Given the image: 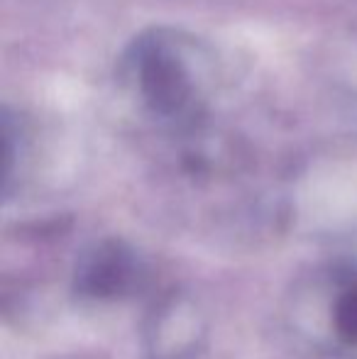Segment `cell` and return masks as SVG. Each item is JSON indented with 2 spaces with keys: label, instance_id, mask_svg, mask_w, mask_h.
<instances>
[{
  "label": "cell",
  "instance_id": "1",
  "mask_svg": "<svg viewBox=\"0 0 357 359\" xmlns=\"http://www.w3.org/2000/svg\"><path fill=\"white\" fill-rule=\"evenodd\" d=\"M133 257L125 247L108 245L100 247L81 269L79 284L88 296L95 298H110L118 296L128 288L133 279Z\"/></svg>",
  "mask_w": 357,
  "mask_h": 359
},
{
  "label": "cell",
  "instance_id": "2",
  "mask_svg": "<svg viewBox=\"0 0 357 359\" xmlns=\"http://www.w3.org/2000/svg\"><path fill=\"white\" fill-rule=\"evenodd\" d=\"M142 88L147 93L149 103L162 113L177 110L186 98V79L181 74L179 64L167 57H149L142 67Z\"/></svg>",
  "mask_w": 357,
  "mask_h": 359
},
{
  "label": "cell",
  "instance_id": "3",
  "mask_svg": "<svg viewBox=\"0 0 357 359\" xmlns=\"http://www.w3.org/2000/svg\"><path fill=\"white\" fill-rule=\"evenodd\" d=\"M335 330L348 345H357V281L335 303Z\"/></svg>",
  "mask_w": 357,
  "mask_h": 359
}]
</instances>
